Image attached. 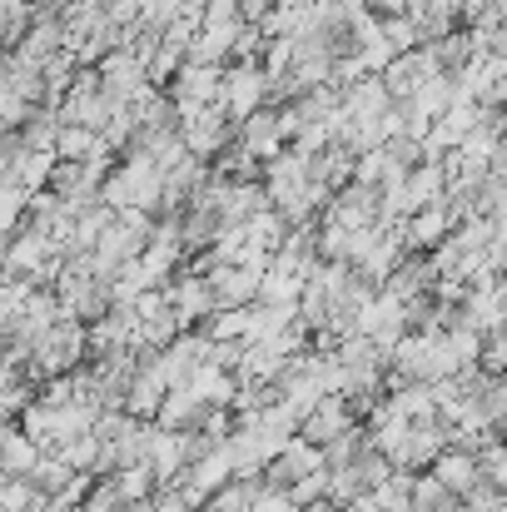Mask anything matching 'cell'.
Segmentation results:
<instances>
[{"label":"cell","mask_w":507,"mask_h":512,"mask_svg":"<svg viewBox=\"0 0 507 512\" xmlns=\"http://www.w3.org/2000/svg\"><path fill=\"white\" fill-rule=\"evenodd\" d=\"M150 512H194V503L184 498V493H165V498H155Z\"/></svg>","instance_id":"6da1fadb"}]
</instances>
